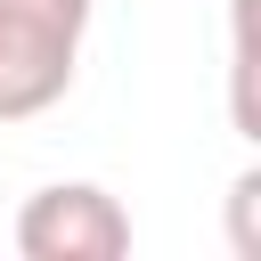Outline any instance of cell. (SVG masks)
I'll return each instance as SVG.
<instances>
[{"label": "cell", "instance_id": "1", "mask_svg": "<svg viewBox=\"0 0 261 261\" xmlns=\"http://www.w3.org/2000/svg\"><path fill=\"white\" fill-rule=\"evenodd\" d=\"M90 41V0H0V122L49 114Z\"/></svg>", "mask_w": 261, "mask_h": 261}, {"label": "cell", "instance_id": "2", "mask_svg": "<svg viewBox=\"0 0 261 261\" xmlns=\"http://www.w3.org/2000/svg\"><path fill=\"white\" fill-rule=\"evenodd\" d=\"M16 253L24 261H122L130 253V212L98 179H49L16 212Z\"/></svg>", "mask_w": 261, "mask_h": 261}, {"label": "cell", "instance_id": "3", "mask_svg": "<svg viewBox=\"0 0 261 261\" xmlns=\"http://www.w3.org/2000/svg\"><path fill=\"white\" fill-rule=\"evenodd\" d=\"M228 57H237V65H228V82H237V98H228V106H237V130H245V139H261V114H253V0H237Z\"/></svg>", "mask_w": 261, "mask_h": 261}, {"label": "cell", "instance_id": "4", "mask_svg": "<svg viewBox=\"0 0 261 261\" xmlns=\"http://www.w3.org/2000/svg\"><path fill=\"white\" fill-rule=\"evenodd\" d=\"M228 245L237 261H261V171H237L228 188Z\"/></svg>", "mask_w": 261, "mask_h": 261}]
</instances>
